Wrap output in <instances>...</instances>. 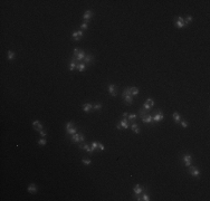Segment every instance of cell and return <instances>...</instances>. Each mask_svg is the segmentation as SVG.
I'll list each match as a JSON object with an SVG mask.
<instances>
[{"mask_svg":"<svg viewBox=\"0 0 210 201\" xmlns=\"http://www.w3.org/2000/svg\"><path fill=\"white\" fill-rule=\"evenodd\" d=\"M122 96H123V100L125 102L127 105H132L134 100H133V96L131 95V92H130V87H126L122 93Z\"/></svg>","mask_w":210,"mask_h":201,"instance_id":"1","label":"cell"},{"mask_svg":"<svg viewBox=\"0 0 210 201\" xmlns=\"http://www.w3.org/2000/svg\"><path fill=\"white\" fill-rule=\"evenodd\" d=\"M174 20H175V21H174V25L178 27V28H183V27L188 26V24L186 23V20H184L183 17L179 16V17H177Z\"/></svg>","mask_w":210,"mask_h":201,"instance_id":"2","label":"cell"},{"mask_svg":"<svg viewBox=\"0 0 210 201\" xmlns=\"http://www.w3.org/2000/svg\"><path fill=\"white\" fill-rule=\"evenodd\" d=\"M163 118H164V115H163V113H162L161 110H159L158 112L154 114V116H153V122L159 123V122H162Z\"/></svg>","mask_w":210,"mask_h":201,"instance_id":"3","label":"cell"},{"mask_svg":"<svg viewBox=\"0 0 210 201\" xmlns=\"http://www.w3.org/2000/svg\"><path fill=\"white\" fill-rule=\"evenodd\" d=\"M77 59H76V57H74V56H72L71 58V62H69V66H68V68H69V71H74L75 69H76V67H77Z\"/></svg>","mask_w":210,"mask_h":201,"instance_id":"4","label":"cell"},{"mask_svg":"<svg viewBox=\"0 0 210 201\" xmlns=\"http://www.w3.org/2000/svg\"><path fill=\"white\" fill-rule=\"evenodd\" d=\"M189 173H190L192 177H194V178H198V177L200 175V171L198 170V168H196V166H189Z\"/></svg>","mask_w":210,"mask_h":201,"instance_id":"5","label":"cell"},{"mask_svg":"<svg viewBox=\"0 0 210 201\" xmlns=\"http://www.w3.org/2000/svg\"><path fill=\"white\" fill-rule=\"evenodd\" d=\"M78 148L82 150H85V151H87L90 154H93V152H92V150H90V144H87V143H78Z\"/></svg>","mask_w":210,"mask_h":201,"instance_id":"6","label":"cell"},{"mask_svg":"<svg viewBox=\"0 0 210 201\" xmlns=\"http://www.w3.org/2000/svg\"><path fill=\"white\" fill-rule=\"evenodd\" d=\"M182 160H183V163H184V166H191V163H192V156H191L190 154H186V155H183Z\"/></svg>","mask_w":210,"mask_h":201,"instance_id":"7","label":"cell"},{"mask_svg":"<svg viewBox=\"0 0 210 201\" xmlns=\"http://www.w3.org/2000/svg\"><path fill=\"white\" fill-rule=\"evenodd\" d=\"M72 37H73V39H74V40H76V41L81 40V38L83 37V30H77V31H74V33L72 34Z\"/></svg>","mask_w":210,"mask_h":201,"instance_id":"8","label":"cell"},{"mask_svg":"<svg viewBox=\"0 0 210 201\" xmlns=\"http://www.w3.org/2000/svg\"><path fill=\"white\" fill-rule=\"evenodd\" d=\"M107 88H108V93H110L111 96H116L117 95L116 86H115L114 84H110L108 86H107Z\"/></svg>","mask_w":210,"mask_h":201,"instance_id":"9","label":"cell"},{"mask_svg":"<svg viewBox=\"0 0 210 201\" xmlns=\"http://www.w3.org/2000/svg\"><path fill=\"white\" fill-rule=\"evenodd\" d=\"M141 120H142L143 123H152V122H153V116H152L151 114L148 113L146 115L141 117Z\"/></svg>","mask_w":210,"mask_h":201,"instance_id":"10","label":"cell"},{"mask_svg":"<svg viewBox=\"0 0 210 201\" xmlns=\"http://www.w3.org/2000/svg\"><path fill=\"white\" fill-rule=\"evenodd\" d=\"M85 56H86V54H85L84 50H82V49H79V52H78V54L76 56H74V57H76V59H77V62H82V60H84Z\"/></svg>","mask_w":210,"mask_h":201,"instance_id":"11","label":"cell"},{"mask_svg":"<svg viewBox=\"0 0 210 201\" xmlns=\"http://www.w3.org/2000/svg\"><path fill=\"white\" fill-rule=\"evenodd\" d=\"M130 129H131V130H132L135 134H140V133H141V130L139 129V125H138L136 123H134V122L130 124Z\"/></svg>","mask_w":210,"mask_h":201,"instance_id":"12","label":"cell"},{"mask_svg":"<svg viewBox=\"0 0 210 201\" xmlns=\"http://www.w3.org/2000/svg\"><path fill=\"white\" fill-rule=\"evenodd\" d=\"M143 191H144V188H143V187H141L140 184H136L135 187L133 188V192H134V195H141Z\"/></svg>","mask_w":210,"mask_h":201,"instance_id":"13","label":"cell"},{"mask_svg":"<svg viewBox=\"0 0 210 201\" xmlns=\"http://www.w3.org/2000/svg\"><path fill=\"white\" fill-rule=\"evenodd\" d=\"M27 191L29 192V193H31V195L37 193V187H36L35 183H30V184L28 185V188H27Z\"/></svg>","mask_w":210,"mask_h":201,"instance_id":"14","label":"cell"},{"mask_svg":"<svg viewBox=\"0 0 210 201\" xmlns=\"http://www.w3.org/2000/svg\"><path fill=\"white\" fill-rule=\"evenodd\" d=\"M81 134L82 133H75L71 136V140L73 143H79L81 142Z\"/></svg>","mask_w":210,"mask_h":201,"instance_id":"15","label":"cell"},{"mask_svg":"<svg viewBox=\"0 0 210 201\" xmlns=\"http://www.w3.org/2000/svg\"><path fill=\"white\" fill-rule=\"evenodd\" d=\"M32 126H34V129H35L36 131H38V132L44 129V127H42V124L40 123L39 121H34V122H32Z\"/></svg>","mask_w":210,"mask_h":201,"instance_id":"16","label":"cell"},{"mask_svg":"<svg viewBox=\"0 0 210 201\" xmlns=\"http://www.w3.org/2000/svg\"><path fill=\"white\" fill-rule=\"evenodd\" d=\"M92 110H93V104H90V103L83 104V111H84L85 113H90Z\"/></svg>","mask_w":210,"mask_h":201,"instance_id":"17","label":"cell"},{"mask_svg":"<svg viewBox=\"0 0 210 201\" xmlns=\"http://www.w3.org/2000/svg\"><path fill=\"white\" fill-rule=\"evenodd\" d=\"M93 17V12L90 11V10H86L84 12V16H83V19H84V21H90V19Z\"/></svg>","mask_w":210,"mask_h":201,"instance_id":"18","label":"cell"},{"mask_svg":"<svg viewBox=\"0 0 210 201\" xmlns=\"http://www.w3.org/2000/svg\"><path fill=\"white\" fill-rule=\"evenodd\" d=\"M94 62V57L93 55H90V54H88V55L85 56L84 58V63L86 64V65H90V64H92V63Z\"/></svg>","mask_w":210,"mask_h":201,"instance_id":"19","label":"cell"},{"mask_svg":"<svg viewBox=\"0 0 210 201\" xmlns=\"http://www.w3.org/2000/svg\"><path fill=\"white\" fill-rule=\"evenodd\" d=\"M120 125L122 129H124V130H126V129H130V123L129 121L126 120V118H123L122 121L120 122Z\"/></svg>","mask_w":210,"mask_h":201,"instance_id":"20","label":"cell"},{"mask_svg":"<svg viewBox=\"0 0 210 201\" xmlns=\"http://www.w3.org/2000/svg\"><path fill=\"white\" fill-rule=\"evenodd\" d=\"M85 68H86V64H85V63L79 62V63L77 64V67H76V69H77L78 71H84Z\"/></svg>","mask_w":210,"mask_h":201,"instance_id":"21","label":"cell"},{"mask_svg":"<svg viewBox=\"0 0 210 201\" xmlns=\"http://www.w3.org/2000/svg\"><path fill=\"white\" fill-rule=\"evenodd\" d=\"M130 92H131V95H132V96H136V95H139V88L138 87H134V86H133V87H130Z\"/></svg>","mask_w":210,"mask_h":201,"instance_id":"22","label":"cell"},{"mask_svg":"<svg viewBox=\"0 0 210 201\" xmlns=\"http://www.w3.org/2000/svg\"><path fill=\"white\" fill-rule=\"evenodd\" d=\"M15 57H16L15 52H12V50H8V53H7V58L9 59V60H12V59H15Z\"/></svg>","mask_w":210,"mask_h":201,"instance_id":"23","label":"cell"},{"mask_svg":"<svg viewBox=\"0 0 210 201\" xmlns=\"http://www.w3.org/2000/svg\"><path fill=\"white\" fill-rule=\"evenodd\" d=\"M173 121H174L175 123H179L181 121V116L178 112H174V113H173Z\"/></svg>","mask_w":210,"mask_h":201,"instance_id":"24","label":"cell"},{"mask_svg":"<svg viewBox=\"0 0 210 201\" xmlns=\"http://www.w3.org/2000/svg\"><path fill=\"white\" fill-rule=\"evenodd\" d=\"M66 133H67V134H69V135H73V134L77 133V127H76V126L72 127V129H69V130H67V131H66Z\"/></svg>","mask_w":210,"mask_h":201,"instance_id":"25","label":"cell"},{"mask_svg":"<svg viewBox=\"0 0 210 201\" xmlns=\"http://www.w3.org/2000/svg\"><path fill=\"white\" fill-rule=\"evenodd\" d=\"M96 149H98V142H92V144H90V150H92V152H94Z\"/></svg>","mask_w":210,"mask_h":201,"instance_id":"26","label":"cell"},{"mask_svg":"<svg viewBox=\"0 0 210 201\" xmlns=\"http://www.w3.org/2000/svg\"><path fill=\"white\" fill-rule=\"evenodd\" d=\"M102 107H103V105H102L101 103H96V104H94V105H93V110L101 111V110H102Z\"/></svg>","mask_w":210,"mask_h":201,"instance_id":"27","label":"cell"},{"mask_svg":"<svg viewBox=\"0 0 210 201\" xmlns=\"http://www.w3.org/2000/svg\"><path fill=\"white\" fill-rule=\"evenodd\" d=\"M148 113H149V112H148V111H146V110H144L143 107H141V108H140V117L144 116V115H146V114H148Z\"/></svg>","mask_w":210,"mask_h":201,"instance_id":"28","label":"cell"},{"mask_svg":"<svg viewBox=\"0 0 210 201\" xmlns=\"http://www.w3.org/2000/svg\"><path fill=\"white\" fill-rule=\"evenodd\" d=\"M142 107H143V108H144V110H146V111H148V112H149V111L152 108V106H151V105H150L149 103H146V102H144V104H143V106H142Z\"/></svg>","mask_w":210,"mask_h":201,"instance_id":"29","label":"cell"},{"mask_svg":"<svg viewBox=\"0 0 210 201\" xmlns=\"http://www.w3.org/2000/svg\"><path fill=\"white\" fill-rule=\"evenodd\" d=\"M46 143H47V142H46V139H45V137H42V139L38 141V144H39L40 146H45Z\"/></svg>","mask_w":210,"mask_h":201,"instance_id":"30","label":"cell"},{"mask_svg":"<svg viewBox=\"0 0 210 201\" xmlns=\"http://www.w3.org/2000/svg\"><path fill=\"white\" fill-rule=\"evenodd\" d=\"M127 118H130V121H131V122H134V121L136 120V114H129Z\"/></svg>","mask_w":210,"mask_h":201,"instance_id":"31","label":"cell"},{"mask_svg":"<svg viewBox=\"0 0 210 201\" xmlns=\"http://www.w3.org/2000/svg\"><path fill=\"white\" fill-rule=\"evenodd\" d=\"M82 162H83V164H84V166H90L92 161H90V159H83V160H82Z\"/></svg>","mask_w":210,"mask_h":201,"instance_id":"32","label":"cell"},{"mask_svg":"<svg viewBox=\"0 0 210 201\" xmlns=\"http://www.w3.org/2000/svg\"><path fill=\"white\" fill-rule=\"evenodd\" d=\"M88 23H90V21H84V23L81 25V29H87L88 28Z\"/></svg>","mask_w":210,"mask_h":201,"instance_id":"33","label":"cell"},{"mask_svg":"<svg viewBox=\"0 0 210 201\" xmlns=\"http://www.w3.org/2000/svg\"><path fill=\"white\" fill-rule=\"evenodd\" d=\"M184 20H186V23L187 24H190L192 20H193V17L192 16H187L186 18H184Z\"/></svg>","mask_w":210,"mask_h":201,"instance_id":"34","label":"cell"},{"mask_svg":"<svg viewBox=\"0 0 210 201\" xmlns=\"http://www.w3.org/2000/svg\"><path fill=\"white\" fill-rule=\"evenodd\" d=\"M141 198H142V200H144V201H150V197H149L148 193H144L143 195H141Z\"/></svg>","mask_w":210,"mask_h":201,"instance_id":"35","label":"cell"},{"mask_svg":"<svg viewBox=\"0 0 210 201\" xmlns=\"http://www.w3.org/2000/svg\"><path fill=\"white\" fill-rule=\"evenodd\" d=\"M75 125H74V123L73 122H68L67 124H66V131L67 130H69V129H72V127H74Z\"/></svg>","mask_w":210,"mask_h":201,"instance_id":"36","label":"cell"},{"mask_svg":"<svg viewBox=\"0 0 210 201\" xmlns=\"http://www.w3.org/2000/svg\"><path fill=\"white\" fill-rule=\"evenodd\" d=\"M145 102H146V103H149V104H150V105H151L152 107L154 106V100H152V98H148V100H146Z\"/></svg>","mask_w":210,"mask_h":201,"instance_id":"37","label":"cell"},{"mask_svg":"<svg viewBox=\"0 0 210 201\" xmlns=\"http://www.w3.org/2000/svg\"><path fill=\"white\" fill-rule=\"evenodd\" d=\"M98 149H100L101 151H104V150H105V145H104L103 143H100V142H98Z\"/></svg>","mask_w":210,"mask_h":201,"instance_id":"38","label":"cell"},{"mask_svg":"<svg viewBox=\"0 0 210 201\" xmlns=\"http://www.w3.org/2000/svg\"><path fill=\"white\" fill-rule=\"evenodd\" d=\"M180 122H181L182 127H183V129H187V127H188V123H187V122H186V121H180Z\"/></svg>","mask_w":210,"mask_h":201,"instance_id":"39","label":"cell"},{"mask_svg":"<svg viewBox=\"0 0 210 201\" xmlns=\"http://www.w3.org/2000/svg\"><path fill=\"white\" fill-rule=\"evenodd\" d=\"M39 133H40V136H42V137H45V136H46V132L44 130L39 131Z\"/></svg>","mask_w":210,"mask_h":201,"instance_id":"40","label":"cell"},{"mask_svg":"<svg viewBox=\"0 0 210 201\" xmlns=\"http://www.w3.org/2000/svg\"><path fill=\"white\" fill-rule=\"evenodd\" d=\"M84 141H85V136H84V134L82 133L81 134V142H79V143H83Z\"/></svg>","mask_w":210,"mask_h":201,"instance_id":"41","label":"cell"},{"mask_svg":"<svg viewBox=\"0 0 210 201\" xmlns=\"http://www.w3.org/2000/svg\"><path fill=\"white\" fill-rule=\"evenodd\" d=\"M127 116H129V113H126V112H125V113H123V117H124V118H125V117H127Z\"/></svg>","mask_w":210,"mask_h":201,"instance_id":"42","label":"cell"},{"mask_svg":"<svg viewBox=\"0 0 210 201\" xmlns=\"http://www.w3.org/2000/svg\"><path fill=\"white\" fill-rule=\"evenodd\" d=\"M116 129H117V130H122V127H121L120 123H119V124H117V125H116Z\"/></svg>","mask_w":210,"mask_h":201,"instance_id":"43","label":"cell"}]
</instances>
